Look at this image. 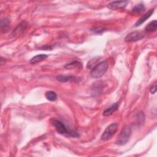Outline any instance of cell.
Returning <instances> with one entry per match:
<instances>
[{
	"mask_svg": "<svg viewBox=\"0 0 157 157\" xmlns=\"http://www.w3.org/2000/svg\"><path fill=\"white\" fill-rule=\"evenodd\" d=\"M150 91L152 94H154V93H156V82H155L153 84V85H152V86L150 87Z\"/></svg>",
	"mask_w": 157,
	"mask_h": 157,
	"instance_id": "2e32d148",
	"label": "cell"
},
{
	"mask_svg": "<svg viewBox=\"0 0 157 157\" xmlns=\"http://www.w3.org/2000/svg\"><path fill=\"white\" fill-rule=\"evenodd\" d=\"M157 27L156 21H153L150 22L145 28V31L147 33H152L156 31Z\"/></svg>",
	"mask_w": 157,
	"mask_h": 157,
	"instance_id": "30bf717a",
	"label": "cell"
},
{
	"mask_svg": "<svg viewBox=\"0 0 157 157\" xmlns=\"http://www.w3.org/2000/svg\"><path fill=\"white\" fill-rule=\"evenodd\" d=\"M46 98L50 101H55L57 99V95L53 91H48L46 93Z\"/></svg>",
	"mask_w": 157,
	"mask_h": 157,
	"instance_id": "7c38bea8",
	"label": "cell"
},
{
	"mask_svg": "<svg viewBox=\"0 0 157 157\" xmlns=\"http://www.w3.org/2000/svg\"><path fill=\"white\" fill-rule=\"evenodd\" d=\"M144 37V34L139 31H135L129 33L125 38L126 43H134L139 41Z\"/></svg>",
	"mask_w": 157,
	"mask_h": 157,
	"instance_id": "5b68a950",
	"label": "cell"
},
{
	"mask_svg": "<svg viewBox=\"0 0 157 157\" xmlns=\"http://www.w3.org/2000/svg\"><path fill=\"white\" fill-rule=\"evenodd\" d=\"M128 4V2H112L107 5V8L111 10L116 11L118 9H124Z\"/></svg>",
	"mask_w": 157,
	"mask_h": 157,
	"instance_id": "8992f818",
	"label": "cell"
},
{
	"mask_svg": "<svg viewBox=\"0 0 157 157\" xmlns=\"http://www.w3.org/2000/svg\"><path fill=\"white\" fill-rule=\"evenodd\" d=\"M131 128L130 126H126L120 133L115 143L119 146L126 144L130 140L131 135Z\"/></svg>",
	"mask_w": 157,
	"mask_h": 157,
	"instance_id": "7a4b0ae2",
	"label": "cell"
},
{
	"mask_svg": "<svg viewBox=\"0 0 157 157\" xmlns=\"http://www.w3.org/2000/svg\"><path fill=\"white\" fill-rule=\"evenodd\" d=\"M48 57V55H46V54H40V55H37L34 56V57H33L31 60H30V63L31 64H36L37 63L41 62L44 60H45L46 59H47V58Z\"/></svg>",
	"mask_w": 157,
	"mask_h": 157,
	"instance_id": "ba28073f",
	"label": "cell"
},
{
	"mask_svg": "<svg viewBox=\"0 0 157 157\" xmlns=\"http://www.w3.org/2000/svg\"><path fill=\"white\" fill-rule=\"evenodd\" d=\"M145 10V7L144 5L142 3L136 5V6H134L133 8V9H132V12L133 13H141L142 12H143Z\"/></svg>",
	"mask_w": 157,
	"mask_h": 157,
	"instance_id": "4fadbf2b",
	"label": "cell"
},
{
	"mask_svg": "<svg viewBox=\"0 0 157 157\" xmlns=\"http://www.w3.org/2000/svg\"><path fill=\"white\" fill-rule=\"evenodd\" d=\"M118 107H119V104H118V103H114L110 107L104 110V111L103 113V115L104 117L111 115L114 112H115L118 109Z\"/></svg>",
	"mask_w": 157,
	"mask_h": 157,
	"instance_id": "9c48e42d",
	"label": "cell"
},
{
	"mask_svg": "<svg viewBox=\"0 0 157 157\" xmlns=\"http://www.w3.org/2000/svg\"><path fill=\"white\" fill-rule=\"evenodd\" d=\"M53 125L55 127L56 131L61 134H68L70 136L72 137H78L79 136L76 132L74 131H68L67 130L66 127H65V124H63L62 122L57 120H54L53 122Z\"/></svg>",
	"mask_w": 157,
	"mask_h": 157,
	"instance_id": "277c9868",
	"label": "cell"
},
{
	"mask_svg": "<svg viewBox=\"0 0 157 157\" xmlns=\"http://www.w3.org/2000/svg\"><path fill=\"white\" fill-rule=\"evenodd\" d=\"M74 78L73 76L66 75H59L56 77V80L61 82H67L72 81Z\"/></svg>",
	"mask_w": 157,
	"mask_h": 157,
	"instance_id": "8fae6325",
	"label": "cell"
},
{
	"mask_svg": "<svg viewBox=\"0 0 157 157\" xmlns=\"http://www.w3.org/2000/svg\"><path fill=\"white\" fill-rule=\"evenodd\" d=\"M154 12V9H152L150 10H149L147 12H146L145 14H144L139 20L136 22V23L135 24V27H139L141 25H142L143 24H144L148 18H149L151 15H152V14Z\"/></svg>",
	"mask_w": 157,
	"mask_h": 157,
	"instance_id": "52a82bcc",
	"label": "cell"
},
{
	"mask_svg": "<svg viewBox=\"0 0 157 157\" xmlns=\"http://www.w3.org/2000/svg\"><path fill=\"white\" fill-rule=\"evenodd\" d=\"M82 66V65L80 62H78L77 61H74V62H71V63L66 65L65 66V68L67 69H72L73 68H75L76 66Z\"/></svg>",
	"mask_w": 157,
	"mask_h": 157,
	"instance_id": "9a60e30c",
	"label": "cell"
},
{
	"mask_svg": "<svg viewBox=\"0 0 157 157\" xmlns=\"http://www.w3.org/2000/svg\"><path fill=\"white\" fill-rule=\"evenodd\" d=\"M118 127L119 126H118L117 123H112L109 125L102 134L101 136V139L104 141L110 140L117 133Z\"/></svg>",
	"mask_w": 157,
	"mask_h": 157,
	"instance_id": "3957f363",
	"label": "cell"
},
{
	"mask_svg": "<svg viewBox=\"0 0 157 157\" xmlns=\"http://www.w3.org/2000/svg\"><path fill=\"white\" fill-rule=\"evenodd\" d=\"M93 31L96 33H101V32L104 31V28H101V27H97L95 28L93 30Z\"/></svg>",
	"mask_w": 157,
	"mask_h": 157,
	"instance_id": "e0dca14e",
	"label": "cell"
},
{
	"mask_svg": "<svg viewBox=\"0 0 157 157\" xmlns=\"http://www.w3.org/2000/svg\"><path fill=\"white\" fill-rule=\"evenodd\" d=\"M11 21L7 18H5L3 19H2L1 21V28L2 30L5 29L7 30L9 28L10 25Z\"/></svg>",
	"mask_w": 157,
	"mask_h": 157,
	"instance_id": "5bb4252c",
	"label": "cell"
},
{
	"mask_svg": "<svg viewBox=\"0 0 157 157\" xmlns=\"http://www.w3.org/2000/svg\"><path fill=\"white\" fill-rule=\"evenodd\" d=\"M109 67V64L107 61H103L95 66L91 71V76L97 78L101 77L107 71Z\"/></svg>",
	"mask_w": 157,
	"mask_h": 157,
	"instance_id": "6da1fadb",
	"label": "cell"
}]
</instances>
